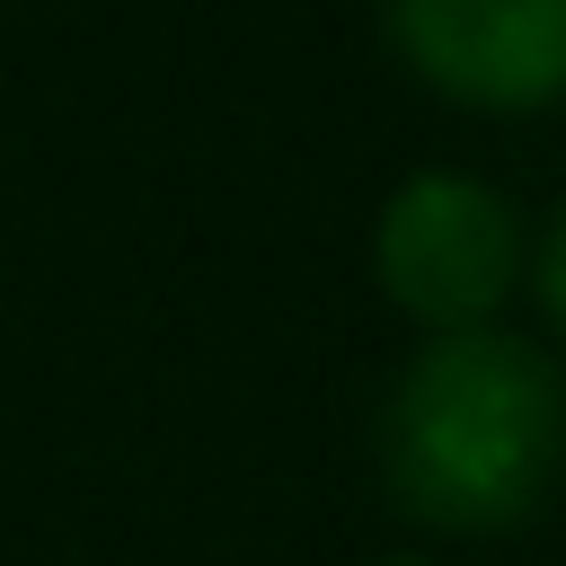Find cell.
<instances>
[{"mask_svg": "<svg viewBox=\"0 0 566 566\" xmlns=\"http://www.w3.org/2000/svg\"><path fill=\"white\" fill-rule=\"evenodd\" d=\"M380 35L442 106L548 115L566 97V0H380Z\"/></svg>", "mask_w": 566, "mask_h": 566, "instance_id": "cell-3", "label": "cell"}, {"mask_svg": "<svg viewBox=\"0 0 566 566\" xmlns=\"http://www.w3.org/2000/svg\"><path fill=\"white\" fill-rule=\"evenodd\" d=\"M522 283H531V301H539L548 336L566 345V203H557V212H548V230L522 248Z\"/></svg>", "mask_w": 566, "mask_h": 566, "instance_id": "cell-4", "label": "cell"}, {"mask_svg": "<svg viewBox=\"0 0 566 566\" xmlns=\"http://www.w3.org/2000/svg\"><path fill=\"white\" fill-rule=\"evenodd\" d=\"M522 212L469 168H416L371 221V283L424 336L495 327L522 292Z\"/></svg>", "mask_w": 566, "mask_h": 566, "instance_id": "cell-2", "label": "cell"}, {"mask_svg": "<svg viewBox=\"0 0 566 566\" xmlns=\"http://www.w3.org/2000/svg\"><path fill=\"white\" fill-rule=\"evenodd\" d=\"M363 566H433V557H416V548H380V557H363Z\"/></svg>", "mask_w": 566, "mask_h": 566, "instance_id": "cell-5", "label": "cell"}, {"mask_svg": "<svg viewBox=\"0 0 566 566\" xmlns=\"http://www.w3.org/2000/svg\"><path fill=\"white\" fill-rule=\"evenodd\" d=\"M389 504L442 539H504L566 478V371L513 327L424 336L380 398Z\"/></svg>", "mask_w": 566, "mask_h": 566, "instance_id": "cell-1", "label": "cell"}]
</instances>
